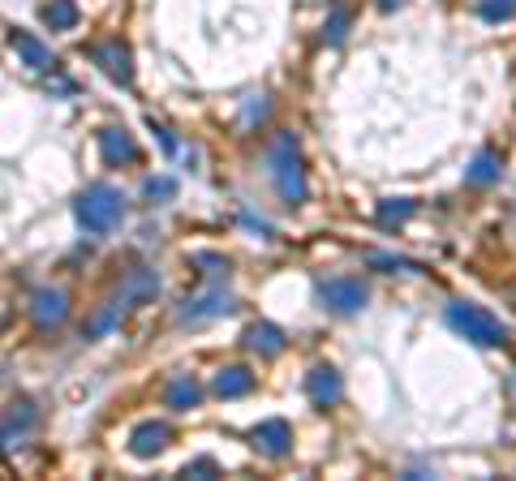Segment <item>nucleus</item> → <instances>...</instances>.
Segmentation results:
<instances>
[{
    "label": "nucleus",
    "instance_id": "obj_8",
    "mask_svg": "<svg viewBox=\"0 0 516 481\" xmlns=\"http://www.w3.org/2000/svg\"><path fill=\"white\" fill-rule=\"evenodd\" d=\"M250 438H254V447L271 460L289 456V447H293V430H289V421H280V417H271V421H263V426H254Z\"/></svg>",
    "mask_w": 516,
    "mask_h": 481
},
{
    "label": "nucleus",
    "instance_id": "obj_1",
    "mask_svg": "<svg viewBox=\"0 0 516 481\" xmlns=\"http://www.w3.org/2000/svg\"><path fill=\"white\" fill-rule=\"evenodd\" d=\"M125 219V198L121 190H112V185H91V190L78 198V224L86 228V232H112L117 224Z\"/></svg>",
    "mask_w": 516,
    "mask_h": 481
},
{
    "label": "nucleus",
    "instance_id": "obj_27",
    "mask_svg": "<svg viewBox=\"0 0 516 481\" xmlns=\"http://www.w3.org/2000/svg\"><path fill=\"white\" fill-rule=\"evenodd\" d=\"M185 473H190V477H211V473H220V469H216V460H194Z\"/></svg>",
    "mask_w": 516,
    "mask_h": 481
},
{
    "label": "nucleus",
    "instance_id": "obj_9",
    "mask_svg": "<svg viewBox=\"0 0 516 481\" xmlns=\"http://www.w3.org/2000/svg\"><path fill=\"white\" fill-rule=\"evenodd\" d=\"M95 61L103 65V73H108L112 82H121V86H129V82H134L129 48H125L121 39H108V44H99V48H95Z\"/></svg>",
    "mask_w": 516,
    "mask_h": 481
},
{
    "label": "nucleus",
    "instance_id": "obj_10",
    "mask_svg": "<svg viewBox=\"0 0 516 481\" xmlns=\"http://www.w3.org/2000/svg\"><path fill=\"white\" fill-rule=\"evenodd\" d=\"M160 292V275L151 271V266H138V271H129L121 280V301L125 306H143V301H151Z\"/></svg>",
    "mask_w": 516,
    "mask_h": 481
},
{
    "label": "nucleus",
    "instance_id": "obj_13",
    "mask_svg": "<svg viewBox=\"0 0 516 481\" xmlns=\"http://www.w3.org/2000/svg\"><path fill=\"white\" fill-rule=\"evenodd\" d=\"M310 400H315V404H323V409H327V404H336V400H340L344 395V383H340V374H336V370H332V365H319V370H310Z\"/></svg>",
    "mask_w": 516,
    "mask_h": 481
},
{
    "label": "nucleus",
    "instance_id": "obj_23",
    "mask_svg": "<svg viewBox=\"0 0 516 481\" xmlns=\"http://www.w3.org/2000/svg\"><path fill=\"white\" fill-rule=\"evenodd\" d=\"M344 30H348V13H344V9H336V13H332V22H327V39H332V44H340Z\"/></svg>",
    "mask_w": 516,
    "mask_h": 481
},
{
    "label": "nucleus",
    "instance_id": "obj_15",
    "mask_svg": "<svg viewBox=\"0 0 516 481\" xmlns=\"http://www.w3.org/2000/svg\"><path fill=\"white\" fill-rule=\"evenodd\" d=\"M246 344L254 353H263V357H275V353H284V331L271 327V322H254L246 331Z\"/></svg>",
    "mask_w": 516,
    "mask_h": 481
},
{
    "label": "nucleus",
    "instance_id": "obj_2",
    "mask_svg": "<svg viewBox=\"0 0 516 481\" xmlns=\"http://www.w3.org/2000/svg\"><path fill=\"white\" fill-rule=\"evenodd\" d=\"M447 322H452V331H461L465 339L482 344V348H499V344H508V327H504L495 314L482 310V306L456 301V306H447Z\"/></svg>",
    "mask_w": 516,
    "mask_h": 481
},
{
    "label": "nucleus",
    "instance_id": "obj_18",
    "mask_svg": "<svg viewBox=\"0 0 516 481\" xmlns=\"http://www.w3.org/2000/svg\"><path fill=\"white\" fill-rule=\"evenodd\" d=\"M198 400H202V387L190 379V374H181V379H172V387H168V409H176V412H185V409H194Z\"/></svg>",
    "mask_w": 516,
    "mask_h": 481
},
{
    "label": "nucleus",
    "instance_id": "obj_20",
    "mask_svg": "<svg viewBox=\"0 0 516 481\" xmlns=\"http://www.w3.org/2000/svg\"><path fill=\"white\" fill-rule=\"evenodd\" d=\"M469 185H491V181H499V155L495 151H482L478 159H473V168L465 172Z\"/></svg>",
    "mask_w": 516,
    "mask_h": 481
},
{
    "label": "nucleus",
    "instance_id": "obj_25",
    "mask_svg": "<svg viewBox=\"0 0 516 481\" xmlns=\"http://www.w3.org/2000/svg\"><path fill=\"white\" fill-rule=\"evenodd\" d=\"M172 193H176V181H168V176L147 181V198H172Z\"/></svg>",
    "mask_w": 516,
    "mask_h": 481
},
{
    "label": "nucleus",
    "instance_id": "obj_21",
    "mask_svg": "<svg viewBox=\"0 0 516 481\" xmlns=\"http://www.w3.org/2000/svg\"><path fill=\"white\" fill-rule=\"evenodd\" d=\"M478 9H482L487 22H508V18L516 13V0H482Z\"/></svg>",
    "mask_w": 516,
    "mask_h": 481
},
{
    "label": "nucleus",
    "instance_id": "obj_3",
    "mask_svg": "<svg viewBox=\"0 0 516 481\" xmlns=\"http://www.w3.org/2000/svg\"><path fill=\"white\" fill-rule=\"evenodd\" d=\"M271 172H275V190H280V198H284L289 207L306 202V168H301V155H297L293 134H280V138H275Z\"/></svg>",
    "mask_w": 516,
    "mask_h": 481
},
{
    "label": "nucleus",
    "instance_id": "obj_6",
    "mask_svg": "<svg viewBox=\"0 0 516 481\" xmlns=\"http://www.w3.org/2000/svg\"><path fill=\"white\" fill-rule=\"evenodd\" d=\"M233 310V292H224V289H207V292H198L194 301H185L181 306V322H207V318H224V314Z\"/></svg>",
    "mask_w": 516,
    "mask_h": 481
},
{
    "label": "nucleus",
    "instance_id": "obj_7",
    "mask_svg": "<svg viewBox=\"0 0 516 481\" xmlns=\"http://www.w3.org/2000/svg\"><path fill=\"white\" fill-rule=\"evenodd\" d=\"M30 314L39 327H61L70 318V292L65 289H39L30 297Z\"/></svg>",
    "mask_w": 516,
    "mask_h": 481
},
{
    "label": "nucleus",
    "instance_id": "obj_4",
    "mask_svg": "<svg viewBox=\"0 0 516 481\" xmlns=\"http://www.w3.org/2000/svg\"><path fill=\"white\" fill-rule=\"evenodd\" d=\"M319 301L336 314H357V310H366L370 292L353 275H332V280H319Z\"/></svg>",
    "mask_w": 516,
    "mask_h": 481
},
{
    "label": "nucleus",
    "instance_id": "obj_24",
    "mask_svg": "<svg viewBox=\"0 0 516 481\" xmlns=\"http://www.w3.org/2000/svg\"><path fill=\"white\" fill-rule=\"evenodd\" d=\"M194 266H207V275H220V271H228V258H220V254H194Z\"/></svg>",
    "mask_w": 516,
    "mask_h": 481
},
{
    "label": "nucleus",
    "instance_id": "obj_5",
    "mask_svg": "<svg viewBox=\"0 0 516 481\" xmlns=\"http://www.w3.org/2000/svg\"><path fill=\"white\" fill-rule=\"evenodd\" d=\"M35 404L30 400H18V404H9V412L0 417V452H18L26 438L35 434Z\"/></svg>",
    "mask_w": 516,
    "mask_h": 481
},
{
    "label": "nucleus",
    "instance_id": "obj_12",
    "mask_svg": "<svg viewBox=\"0 0 516 481\" xmlns=\"http://www.w3.org/2000/svg\"><path fill=\"white\" fill-rule=\"evenodd\" d=\"M9 44H13V52H18V56H22L26 69H35V73L56 69V56H52V48H44V44H39L35 35H22V30H18V35H13Z\"/></svg>",
    "mask_w": 516,
    "mask_h": 481
},
{
    "label": "nucleus",
    "instance_id": "obj_14",
    "mask_svg": "<svg viewBox=\"0 0 516 481\" xmlns=\"http://www.w3.org/2000/svg\"><path fill=\"white\" fill-rule=\"evenodd\" d=\"M129 443H134V456H143V460L160 456V452L168 447V426H164V421H143Z\"/></svg>",
    "mask_w": 516,
    "mask_h": 481
},
{
    "label": "nucleus",
    "instance_id": "obj_17",
    "mask_svg": "<svg viewBox=\"0 0 516 481\" xmlns=\"http://www.w3.org/2000/svg\"><path fill=\"white\" fill-rule=\"evenodd\" d=\"M125 310H129V306H125L121 297H117V301H108V306H103V310H99L95 318L86 322V336L95 339V336H108V331H117V327H121V318H125Z\"/></svg>",
    "mask_w": 516,
    "mask_h": 481
},
{
    "label": "nucleus",
    "instance_id": "obj_26",
    "mask_svg": "<svg viewBox=\"0 0 516 481\" xmlns=\"http://www.w3.org/2000/svg\"><path fill=\"white\" fill-rule=\"evenodd\" d=\"M267 108H271L267 99H263V95H254V103H246V112H242V120H246V125H254V120H263V117H267Z\"/></svg>",
    "mask_w": 516,
    "mask_h": 481
},
{
    "label": "nucleus",
    "instance_id": "obj_19",
    "mask_svg": "<svg viewBox=\"0 0 516 481\" xmlns=\"http://www.w3.org/2000/svg\"><path fill=\"white\" fill-rule=\"evenodd\" d=\"M44 22H48L52 30H74L78 26V4L74 0H48V4H44Z\"/></svg>",
    "mask_w": 516,
    "mask_h": 481
},
{
    "label": "nucleus",
    "instance_id": "obj_22",
    "mask_svg": "<svg viewBox=\"0 0 516 481\" xmlns=\"http://www.w3.org/2000/svg\"><path fill=\"white\" fill-rule=\"evenodd\" d=\"M409 216H414V202H405V198L379 207V219H383V224H400V219H409Z\"/></svg>",
    "mask_w": 516,
    "mask_h": 481
},
{
    "label": "nucleus",
    "instance_id": "obj_16",
    "mask_svg": "<svg viewBox=\"0 0 516 481\" xmlns=\"http://www.w3.org/2000/svg\"><path fill=\"white\" fill-rule=\"evenodd\" d=\"M250 391H254V374H250V370H242V365L220 370V379H216V395L237 400V395H250Z\"/></svg>",
    "mask_w": 516,
    "mask_h": 481
},
{
    "label": "nucleus",
    "instance_id": "obj_28",
    "mask_svg": "<svg viewBox=\"0 0 516 481\" xmlns=\"http://www.w3.org/2000/svg\"><path fill=\"white\" fill-rule=\"evenodd\" d=\"M512 395H516V374H512Z\"/></svg>",
    "mask_w": 516,
    "mask_h": 481
},
{
    "label": "nucleus",
    "instance_id": "obj_11",
    "mask_svg": "<svg viewBox=\"0 0 516 481\" xmlns=\"http://www.w3.org/2000/svg\"><path fill=\"white\" fill-rule=\"evenodd\" d=\"M99 151L108 164H134L138 159V143L129 138V129H103L99 134Z\"/></svg>",
    "mask_w": 516,
    "mask_h": 481
}]
</instances>
